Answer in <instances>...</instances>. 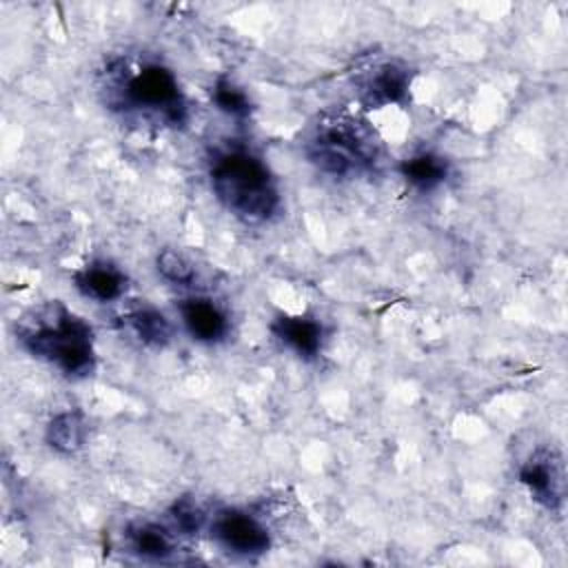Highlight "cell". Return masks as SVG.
Here are the masks:
<instances>
[{
  "instance_id": "6da1fadb",
  "label": "cell",
  "mask_w": 568,
  "mask_h": 568,
  "mask_svg": "<svg viewBox=\"0 0 568 568\" xmlns=\"http://www.w3.org/2000/svg\"><path fill=\"white\" fill-rule=\"evenodd\" d=\"M211 186L226 211L246 224H262L280 209L268 166L246 149H229L211 162Z\"/></svg>"
},
{
  "instance_id": "7a4b0ae2",
  "label": "cell",
  "mask_w": 568,
  "mask_h": 568,
  "mask_svg": "<svg viewBox=\"0 0 568 568\" xmlns=\"http://www.w3.org/2000/svg\"><path fill=\"white\" fill-rule=\"evenodd\" d=\"M20 342L33 357L55 364L67 377H87L95 368L91 326L58 302L22 322Z\"/></svg>"
},
{
  "instance_id": "3957f363",
  "label": "cell",
  "mask_w": 568,
  "mask_h": 568,
  "mask_svg": "<svg viewBox=\"0 0 568 568\" xmlns=\"http://www.w3.org/2000/svg\"><path fill=\"white\" fill-rule=\"evenodd\" d=\"M118 89L126 109L155 115L164 124L180 126L186 120V104L178 78L162 64L144 62L142 67L124 73Z\"/></svg>"
},
{
  "instance_id": "277c9868",
  "label": "cell",
  "mask_w": 568,
  "mask_h": 568,
  "mask_svg": "<svg viewBox=\"0 0 568 568\" xmlns=\"http://www.w3.org/2000/svg\"><path fill=\"white\" fill-rule=\"evenodd\" d=\"M308 158L324 173L348 175L373 162V142L353 126V122H331L322 126L315 140L308 144Z\"/></svg>"
},
{
  "instance_id": "5b68a950",
  "label": "cell",
  "mask_w": 568,
  "mask_h": 568,
  "mask_svg": "<svg viewBox=\"0 0 568 568\" xmlns=\"http://www.w3.org/2000/svg\"><path fill=\"white\" fill-rule=\"evenodd\" d=\"M211 532L226 552L240 557L264 555L271 546V535L266 526H262V521H257L253 515L237 508L220 510L211 521Z\"/></svg>"
},
{
  "instance_id": "8992f818",
  "label": "cell",
  "mask_w": 568,
  "mask_h": 568,
  "mask_svg": "<svg viewBox=\"0 0 568 568\" xmlns=\"http://www.w3.org/2000/svg\"><path fill=\"white\" fill-rule=\"evenodd\" d=\"M519 481L528 488L535 501L541 506L555 510L561 504L564 495V479L559 464L548 453L532 455L521 468H519Z\"/></svg>"
},
{
  "instance_id": "52a82bcc",
  "label": "cell",
  "mask_w": 568,
  "mask_h": 568,
  "mask_svg": "<svg viewBox=\"0 0 568 568\" xmlns=\"http://www.w3.org/2000/svg\"><path fill=\"white\" fill-rule=\"evenodd\" d=\"M180 317L186 333L202 344H217L229 333L226 313L209 297H189L180 302Z\"/></svg>"
},
{
  "instance_id": "ba28073f",
  "label": "cell",
  "mask_w": 568,
  "mask_h": 568,
  "mask_svg": "<svg viewBox=\"0 0 568 568\" xmlns=\"http://www.w3.org/2000/svg\"><path fill=\"white\" fill-rule=\"evenodd\" d=\"M273 335L300 357H315L322 351L324 328L317 320L306 315H280L271 322Z\"/></svg>"
},
{
  "instance_id": "9c48e42d",
  "label": "cell",
  "mask_w": 568,
  "mask_h": 568,
  "mask_svg": "<svg viewBox=\"0 0 568 568\" xmlns=\"http://www.w3.org/2000/svg\"><path fill=\"white\" fill-rule=\"evenodd\" d=\"M73 280L75 288L95 302H113L126 291V275L109 262H91Z\"/></svg>"
},
{
  "instance_id": "30bf717a",
  "label": "cell",
  "mask_w": 568,
  "mask_h": 568,
  "mask_svg": "<svg viewBox=\"0 0 568 568\" xmlns=\"http://www.w3.org/2000/svg\"><path fill=\"white\" fill-rule=\"evenodd\" d=\"M408 87H410V75L404 67L393 64V62L384 64L368 80V84L364 89V102L368 106H384V104L402 102L408 93Z\"/></svg>"
},
{
  "instance_id": "8fae6325",
  "label": "cell",
  "mask_w": 568,
  "mask_h": 568,
  "mask_svg": "<svg viewBox=\"0 0 568 568\" xmlns=\"http://www.w3.org/2000/svg\"><path fill=\"white\" fill-rule=\"evenodd\" d=\"M402 178L417 191H433L448 178V162L439 153L422 151L399 164Z\"/></svg>"
},
{
  "instance_id": "7c38bea8",
  "label": "cell",
  "mask_w": 568,
  "mask_h": 568,
  "mask_svg": "<svg viewBox=\"0 0 568 568\" xmlns=\"http://www.w3.org/2000/svg\"><path fill=\"white\" fill-rule=\"evenodd\" d=\"M87 435L84 419L78 410H64L49 419L44 439L60 455H73L82 448Z\"/></svg>"
},
{
  "instance_id": "4fadbf2b",
  "label": "cell",
  "mask_w": 568,
  "mask_h": 568,
  "mask_svg": "<svg viewBox=\"0 0 568 568\" xmlns=\"http://www.w3.org/2000/svg\"><path fill=\"white\" fill-rule=\"evenodd\" d=\"M126 324H129L131 333L144 346L162 348L173 337L171 322L160 311H155L153 306H138V308H133L131 313H126Z\"/></svg>"
},
{
  "instance_id": "5bb4252c",
  "label": "cell",
  "mask_w": 568,
  "mask_h": 568,
  "mask_svg": "<svg viewBox=\"0 0 568 568\" xmlns=\"http://www.w3.org/2000/svg\"><path fill=\"white\" fill-rule=\"evenodd\" d=\"M129 541H131V550L138 557L153 559V561L166 559L175 550L171 532L160 524H140V526H135L129 535Z\"/></svg>"
},
{
  "instance_id": "9a60e30c",
  "label": "cell",
  "mask_w": 568,
  "mask_h": 568,
  "mask_svg": "<svg viewBox=\"0 0 568 568\" xmlns=\"http://www.w3.org/2000/svg\"><path fill=\"white\" fill-rule=\"evenodd\" d=\"M211 98H213V104L231 118H246L251 113V100L246 91L226 78L215 80L211 89Z\"/></svg>"
},
{
  "instance_id": "2e32d148",
  "label": "cell",
  "mask_w": 568,
  "mask_h": 568,
  "mask_svg": "<svg viewBox=\"0 0 568 568\" xmlns=\"http://www.w3.org/2000/svg\"><path fill=\"white\" fill-rule=\"evenodd\" d=\"M155 268L158 273L166 280V282H173V284H191L193 277H195V268L193 264L178 251L173 248H164L158 253L155 257Z\"/></svg>"
},
{
  "instance_id": "e0dca14e",
  "label": "cell",
  "mask_w": 568,
  "mask_h": 568,
  "mask_svg": "<svg viewBox=\"0 0 568 568\" xmlns=\"http://www.w3.org/2000/svg\"><path fill=\"white\" fill-rule=\"evenodd\" d=\"M175 528H180L186 535H195L202 530V526L206 524V513L204 508L193 499V497H180L173 501L171 510H169Z\"/></svg>"
}]
</instances>
